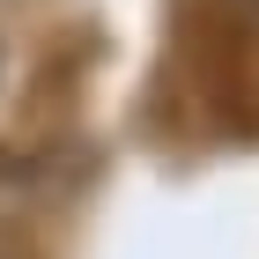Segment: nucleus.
<instances>
[{"label": "nucleus", "instance_id": "nucleus-1", "mask_svg": "<svg viewBox=\"0 0 259 259\" xmlns=\"http://www.w3.org/2000/svg\"><path fill=\"white\" fill-rule=\"evenodd\" d=\"M222 8H230V22H237V30H252V37H259V0H222Z\"/></svg>", "mask_w": 259, "mask_h": 259}]
</instances>
